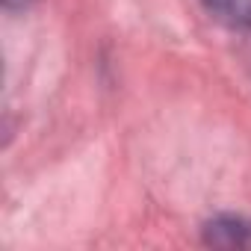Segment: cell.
Masks as SVG:
<instances>
[{"label": "cell", "mask_w": 251, "mask_h": 251, "mask_svg": "<svg viewBox=\"0 0 251 251\" xmlns=\"http://www.w3.org/2000/svg\"><path fill=\"white\" fill-rule=\"evenodd\" d=\"M204 242L219 248H245L251 245V222L239 216H219L204 225Z\"/></svg>", "instance_id": "6da1fadb"}, {"label": "cell", "mask_w": 251, "mask_h": 251, "mask_svg": "<svg viewBox=\"0 0 251 251\" xmlns=\"http://www.w3.org/2000/svg\"><path fill=\"white\" fill-rule=\"evenodd\" d=\"M33 3V0H3V6L9 9V12H18V9H27Z\"/></svg>", "instance_id": "277c9868"}, {"label": "cell", "mask_w": 251, "mask_h": 251, "mask_svg": "<svg viewBox=\"0 0 251 251\" xmlns=\"http://www.w3.org/2000/svg\"><path fill=\"white\" fill-rule=\"evenodd\" d=\"M245 33V39H242V48H239V56H242V62H245V68L251 71V27L248 30H242Z\"/></svg>", "instance_id": "3957f363"}, {"label": "cell", "mask_w": 251, "mask_h": 251, "mask_svg": "<svg viewBox=\"0 0 251 251\" xmlns=\"http://www.w3.org/2000/svg\"><path fill=\"white\" fill-rule=\"evenodd\" d=\"M201 6L222 24L233 30L251 27V0H201Z\"/></svg>", "instance_id": "7a4b0ae2"}]
</instances>
